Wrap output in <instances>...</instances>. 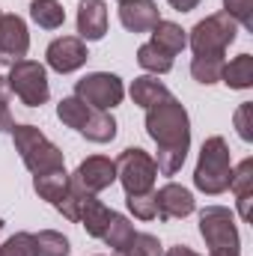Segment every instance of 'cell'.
<instances>
[{"mask_svg":"<svg viewBox=\"0 0 253 256\" xmlns=\"http://www.w3.org/2000/svg\"><path fill=\"white\" fill-rule=\"evenodd\" d=\"M57 120L63 126L74 128L78 134H84L92 143H110L116 137V120L108 110H96L86 102H80L78 96H66L57 104Z\"/></svg>","mask_w":253,"mask_h":256,"instance_id":"3","label":"cell"},{"mask_svg":"<svg viewBox=\"0 0 253 256\" xmlns=\"http://www.w3.org/2000/svg\"><path fill=\"white\" fill-rule=\"evenodd\" d=\"M12 114H9V84L0 78V131H12Z\"/></svg>","mask_w":253,"mask_h":256,"instance_id":"31","label":"cell"},{"mask_svg":"<svg viewBox=\"0 0 253 256\" xmlns=\"http://www.w3.org/2000/svg\"><path fill=\"white\" fill-rule=\"evenodd\" d=\"M78 39L98 42L108 33V3L104 0H80L78 3Z\"/></svg>","mask_w":253,"mask_h":256,"instance_id":"14","label":"cell"},{"mask_svg":"<svg viewBox=\"0 0 253 256\" xmlns=\"http://www.w3.org/2000/svg\"><path fill=\"white\" fill-rule=\"evenodd\" d=\"M45 60H48V66H51L54 72L72 74V72H78L80 66L90 60V54H86L84 39H78V36H60V39H54V42L48 45Z\"/></svg>","mask_w":253,"mask_h":256,"instance_id":"12","label":"cell"},{"mask_svg":"<svg viewBox=\"0 0 253 256\" xmlns=\"http://www.w3.org/2000/svg\"><path fill=\"white\" fill-rule=\"evenodd\" d=\"M128 92H131V102L140 104L143 110H149L152 104H158V102H164L170 96V90L158 80V74H140V78H134Z\"/></svg>","mask_w":253,"mask_h":256,"instance_id":"18","label":"cell"},{"mask_svg":"<svg viewBox=\"0 0 253 256\" xmlns=\"http://www.w3.org/2000/svg\"><path fill=\"white\" fill-rule=\"evenodd\" d=\"M176 12H190V9H196L200 6V0H167Z\"/></svg>","mask_w":253,"mask_h":256,"instance_id":"32","label":"cell"},{"mask_svg":"<svg viewBox=\"0 0 253 256\" xmlns=\"http://www.w3.org/2000/svg\"><path fill=\"white\" fill-rule=\"evenodd\" d=\"M30 51V33H27V24L21 15L9 12V15H0V60H24Z\"/></svg>","mask_w":253,"mask_h":256,"instance_id":"11","label":"cell"},{"mask_svg":"<svg viewBox=\"0 0 253 256\" xmlns=\"http://www.w3.org/2000/svg\"><path fill=\"white\" fill-rule=\"evenodd\" d=\"M236 36H238V24L226 12H214L194 24L188 45L194 57H224L226 48L236 42Z\"/></svg>","mask_w":253,"mask_h":256,"instance_id":"6","label":"cell"},{"mask_svg":"<svg viewBox=\"0 0 253 256\" xmlns=\"http://www.w3.org/2000/svg\"><path fill=\"white\" fill-rule=\"evenodd\" d=\"M164 256H200V254H194L190 248H185V244H176V248H170Z\"/></svg>","mask_w":253,"mask_h":256,"instance_id":"33","label":"cell"},{"mask_svg":"<svg viewBox=\"0 0 253 256\" xmlns=\"http://www.w3.org/2000/svg\"><path fill=\"white\" fill-rule=\"evenodd\" d=\"M220 80H224L230 90H250L253 86V57L250 54H238L236 60L224 63Z\"/></svg>","mask_w":253,"mask_h":256,"instance_id":"20","label":"cell"},{"mask_svg":"<svg viewBox=\"0 0 253 256\" xmlns=\"http://www.w3.org/2000/svg\"><path fill=\"white\" fill-rule=\"evenodd\" d=\"M33 248L36 256H68V238L57 230H42V232H33Z\"/></svg>","mask_w":253,"mask_h":256,"instance_id":"23","label":"cell"},{"mask_svg":"<svg viewBox=\"0 0 253 256\" xmlns=\"http://www.w3.org/2000/svg\"><path fill=\"white\" fill-rule=\"evenodd\" d=\"M0 256H36L33 248V232H15L0 244Z\"/></svg>","mask_w":253,"mask_h":256,"instance_id":"27","label":"cell"},{"mask_svg":"<svg viewBox=\"0 0 253 256\" xmlns=\"http://www.w3.org/2000/svg\"><path fill=\"white\" fill-rule=\"evenodd\" d=\"M149 33H152L149 42L158 45L161 51H167L170 57H176V54H182V51L188 48V33H185L179 24H173V21H164V18H161Z\"/></svg>","mask_w":253,"mask_h":256,"instance_id":"19","label":"cell"},{"mask_svg":"<svg viewBox=\"0 0 253 256\" xmlns=\"http://www.w3.org/2000/svg\"><path fill=\"white\" fill-rule=\"evenodd\" d=\"M196 202H194V194L176 182H167L161 191H155V218L161 220H182L194 214Z\"/></svg>","mask_w":253,"mask_h":256,"instance_id":"13","label":"cell"},{"mask_svg":"<svg viewBox=\"0 0 253 256\" xmlns=\"http://www.w3.org/2000/svg\"><path fill=\"white\" fill-rule=\"evenodd\" d=\"M114 167H116L120 185L126 188V196L155 191L158 164H155V158H152L146 149H140V146H128V149H122L120 158L114 161Z\"/></svg>","mask_w":253,"mask_h":256,"instance_id":"7","label":"cell"},{"mask_svg":"<svg viewBox=\"0 0 253 256\" xmlns=\"http://www.w3.org/2000/svg\"><path fill=\"white\" fill-rule=\"evenodd\" d=\"M114 182H116V167H114V161L104 158V155H90V158L80 161L78 170L72 173V188L86 191V194L108 191Z\"/></svg>","mask_w":253,"mask_h":256,"instance_id":"10","label":"cell"},{"mask_svg":"<svg viewBox=\"0 0 253 256\" xmlns=\"http://www.w3.org/2000/svg\"><path fill=\"white\" fill-rule=\"evenodd\" d=\"M146 134L158 146V158H155L158 173L176 176L182 170L190 149V120L185 104L179 98H173V96L152 104L146 110Z\"/></svg>","mask_w":253,"mask_h":256,"instance_id":"1","label":"cell"},{"mask_svg":"<svg viewBox=\"0 0 253 256\" xmlns=\"http://www.w3.org/2000/svg\"><path fill=\"white\" fill-rule=\"evenodd\" d=\"M9 92H15L21 98V104L27 108H42L51 98V86H48V72L45 66L36 60H15L9 63V74H6Z\"/></svg>","mask_w":253,"mask_h":256,"instance_id":"8","label":"cell"},{"mask_svg":"<svg viewBox=\"0 0 253 256\" xmlns=\"http://www.w3.org/2000/svg\"><path fill=\"white\" fill-rule=\"evenodd\" d=\"M120 21L128 33H149L158 21H161V12H158V3L152 0H128L120 3Z\"/></svg>","mask_w":253,"mask_h":256,"instance_id":"15","label":"cell"},{"mask_svg":"<svg viewBox=\"0 0 253 256\" xmlns=\"http://www.w3.org/2000/svg\"><path fill=\"white\" fill-rule=\"evenodd\" d=\"M250 110L253 104L250 102H244V104H238V110H236V128H238V137L242 140H253V126H250Z\"/></svg>","mask_w":253,"mask_h":256,"instance_id":"30","label":"cell"},{"mask_svg":"<svg viewBox=\"0 0 253 256\" xmlns=\"http://www.w3.org/2000/svg\"><path fill=\"white\" fill-rule=\"evenodd\" d=\"M120 3H128V0H120Z\"/></svg>","mask_w":253,"mask_h":256,"instance_id":"35","label":"cell"},{"mask_svg":"<svg viewBox=\"0 0 253 256\" xmlns=\"http://www.w3.org/2000/svg\"><path fill=\"white\" fill-rule=\"evenodd\" d=\"M0 230H3V218H0Z\"/></svg>","mask_w":253,"mask_h":256,"instance_id":"34","label":"cell"},{"mask_svg":"<svg viewBox=\"0 0 253 256\" xmlns=\"http://www.w3.org/2000/svg\"><path fill=\"white\" fill-rule=\"evenodd\" d=\"M30 18L42 30H57V27L66 24V9L57 0H33L30 3Z\"/></svg>","mask_w":253,"mask_h":256,"instance_id":"21","label":"cell"},{"mask_svg":"<svg viewBox=\"0 0 253 256\" xmlns=\"http://www.w3.org/2000/svg\"><path fill=\"white\" fill-rule=\"evenodd\" d=\"M200 236L206 238L208 256H242L236 214L224 206H206L200 212Z\"/></svg>","mask_w":253,"mask_h":256,"instance_id":"5","label":"cell"},{"mask_svg":"<svg viewBox=\"0 0 253 256\" xmlns=\"http://www.w3.org/2000/svg\"><path fill=\"white\" fill-rule=\"evenodd\" d=\"M230 188L238 200V214L242 220H250V200H253V158H244L232 176H230Z\"/></svg>","mask_w":253,"mask_h":256,"instance_id":"17","label":"cell"},{"mask_svg":"<svg viewBox=\"0 0 253 256\" xmlns=\"http://www.w3.org/2000/svg\"><path fill=\"white\" fill-rule=\"evenodd\" d=\"M230 176H232V155L224 137H208L200 149V161L194 170V185L196 191L218 196V194L230 191Z\"/></svg>","mask_w":253,"mask_h":256,"instance_id":"2","label":"cell"},{"mask_svg":"<svg viewBox=\"0 0 253 256\" xmlns=\"http://www.w3.org/2000/svg\"><path fill=\"white\" fill-rule=\"evenodd\" d=\"M137 63H140V68H146L149 74H167L173 68V57L167 51H161L158 45L146 42V45L137 48Z\"/></svg>","mask_w":253,"mask_h":256,"instance_id":"22","label":"cell"},{"mask_svg":"<svg viewBox=\"0 0 253 256\" xmlns=\"http://www.w3.org/2000/svg\"><path fill=\"white\" fill-rule=\"evenodd\" d=\"M126 202H128V212H131L137 220H152V218H155V191L126 196Z\"/></svg>","mask_w":253,"mask_h":256,"instance_id":"28","label":"cell"},{"mask_svg":"<svg viewBox=\"0 0 253 256\" xmlns=\"http://www.w3.org/2000/svg\"><path fill=\"white\" fill-rule=\"evenodd\" d=\"M161 254H164V248H161L158 236H152V232H134V238L120 250V256H161Z\"/></svg>","mask_w":253,"mask_h":256,"instance_id":"26","label":"cell"},{"mask_svg":"<svg viewBox=\"0 0 253 256\" xmlns=\"http://www.w3.org/2000/svg\"><path fill=\"white\" fill-rule=\"evenodd\" d=\"M74 96L80 102H86L90 108H96V110H114L116 104H122L126 86L110 72H92V74H86L74 84Z\"/></svg>","mask_w":253,"mask_h":256,"instance_id":"9","label":"cell"},{"mask_svg":"<svg viewBox=\"0 0 253 256\" xmlns=\"http://www.w3.org/2000/svg\"><path fill=\"white\" fill-rule=\"evenodd\" d=\"M68 188H72V176L66 173V167L33 176V191L39 194V200H45V202H51V206H57L66 194H68Z\"/></svg>","mask_w":253,"mask_h":256,"instance_id":"16","label":"cell"},{"mask_svg":"<svg viewBox=\"0 0 253 256\" xmlns=\"http://www.w3.org/2000/svg\"><path fill=\"white\" fill-rule=\"evenodd\" d=\"M224 63H226L224 57H194V60H190V74H194V80H196V84L212 86V84H218V80H220Z\"/></svg>","mask_w":253,"mask_h":256,"instance_id":"25","label":"cell"},{"mask_svg":"<svg viewBox=\"0 0 253 256\" xmlns=\"http://www.w3.org/2000/svg\"><path fill=\"white\" fill-rule=\"evenodd\" d=\"M131 238H134V226H131V220H128L126 214L114 212V218H110V224H108V230H104L102 242H104L108 248H114V250L120 254V250L126 248Z\"/></svg>","mask_w":253,"mask_h":256,"instance_id":"24","label":"cell"},{"mask_svg":"<svg viewBox=\"0 0 253 256\" xmlns=\"http://www.w3.org/2000/svg\"><path fill=\"white\" fill-rule=\"evenodd\" d=\"M12 143L33 176L66 167V155L60 152V146H54L36 126H12Z\"/></svg>","mask_w":253,"mask_h":256,"instance_id":"4","label":"cell"},{"mask_svg":"<svg viewBox=\"0 0 253 256\" xmlns=\"http://www.w3.org/2000/svg\"><path fill=\"white\" fill-rule=\"evenodd\" d=\"M224 12L238 24V27H253V0H224Z\"/></svg>","mask_w":253,"mask_h":256,"instance_id":"29","label":"cell"}]
</instances>
